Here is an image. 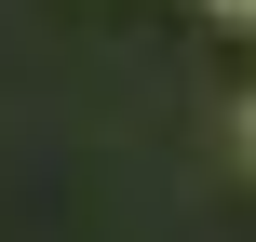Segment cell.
I'll return each mask as SVG.
<instances>
[{
    "label": "cell",
    "instance_id": "obj_1",
    "mask_svg": "<svg viewBox=\"0 0 256 242\" xmlns=\"http://www.w3.org/2000/svg\"><path fill=\"white\" fill-rule=\"evenodd\" d=\"M216 13H243V27H256V0H216Z\"/></svg>",
    "mask_w": 256,
    "mask_h": 242
},
{
    "label": "cell",
    "instance_id": "obj_2",
    "mask_svg": "<svg viewBox=\"0 0 256 242\" xmlns=\"http://www.w3.org/2000/svg\"><path fill=\"white\" fill-rule=\"evenodd\" d=\"M243 148H256V108H243Z\"/></svg>",
    "mask_w": 256,
    "mask_h": 242
}]
</instances>
